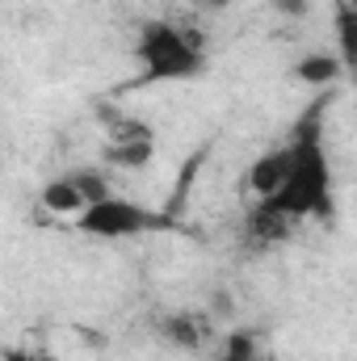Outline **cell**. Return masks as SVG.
I'll return each mask as SVG.
<instances>
[{
    "instance_id": "6da1fadb",
    "label": "cell",
    "mask_w": 357,
    "mask_h": 361,
    "mask_svg": "<svg viewBox=\"0 0 357 361\" xmlns=\"http://www.w3.org/2000/svg\"><path fill=\"white\" fill-rule=\"evenodd\" d=\"M286 147H290V173L282 180V189L265 202L290 223L294 219H328L332 214V173H328L320 122L307 118Z\"/></svg>"
},
{
    "instance_id": "5bb4252c",
    "label": "cell",
    "mask_w": 357,
    "mask_h": 361,
    "mask_svg": "<svg viewBox=\"0 0 357 361\" xmlns=\"http://www.w3.org/2000/svg\"><path fill=\"white\" fill-rule=\"evenodd\" d=\"M210 311H214V315H231V311H236V298H231L227 290H214V294H210Z\"/></svg>"
},
{
    "instance_id": "ba28073f",
    "label": "cell",
    "mask_w": 357,
    "mask_h": 361,
    "mask_svg": "<svg viewBox=\"0 0 357 361\" xmlns=\"http://www.w3.org/2000/svg\"><path fill=\"white\" fill-rule=\"evenodd\" d=\"M160 336H164L173 349H185V353H198L202 341H206L202 319L189 315V311H173V315H164V319H160Z\"/></svg>"
},
{
    "instance_id": "30bf717a",
    "label": "cell",
    "mask_w": 357,
    "mask_h": 361,
    "mask_svg": "<svg viewBox=\"0 0 357 361\" xmlns=\"http://www.w3.org/2000/svg\"><path fill=\"white\" fill-rule=\"evenodd\" d=\"M219 361H261V341H257V332L236 328V332L223 341V353H219Z\"/></svg>"
},
{
    "instance_id": "4fadbf2b",
    "label": "cell",
    "mask_w": 357,
    "mask_h": 361,
    "mask_svg": "<svg viewBox=\"0 0 357 361\" xmlns=\"http://www.w3.org/2000/svg\"><path fill=\"white\" fill-rule=\"evenodd\" d=\"M0 361H59L55 353H30V349H4Z\"/></svg>"
},
{
    "instance_id": "277c9868",
    "label": "cell",
    "mask_w": 357,
    "mask_h": 361,
    "mask_svg": "<svg viewBox=\"0 0 357 361\" xmlns=\"http://www.w3.org/2000/svg\"><path fill=\"white\" fill-rule=\"evenodd\" d=\"M286 173H290V147H273V152L257 156V160L248 164L244 185H248V193H253L257 202H265V197H273V193L282 189Z\"/></svg>"
},
{
    "instance_id": "9c48e42d",
    "label": "cell",
    "mask_w": 357,
    "mask_h": 361,
    "mask_svg": "<svg viewBox=\"0 0 357 361\" xmlns=\"http://www.w3.org/2000/svg\"><path fill=\"white\" fill-rule=\"evenodd\" d=\"M105 160L122 173H139L156 160V139H122V143H109L105 147Z\"/></svg>"
},
{
    "instance_id": "3957f363",
    "label": "cell",
    "mask_w": 357,
    "mask_h": 361,
    "mask_svg": "<svg viewBox=\"0 0 357 361\" xmlns=\"http://www.w3.org/2000/svg\"><path fill=\"white\" fill-rule=\"evenodd\" d=\"M76 227L85 235H97V240H135V235L160 227V214L139 206V202H131V197H114L109 193V197L92 202V206H85L76 214Z\"/></svg>"
},
{
    "instance_id": "52a82bcc",
    "label": "cell",
    "mask_w": 357,
    "mask_h": 361,
    "mask_svg": "<svg viewBox=\"0 0 357 361\" xmlns=\"http://www.w3.org/2000/svg\"><path fill=\"white\" fill-rule=\"evenodd\" d=\"M341 76H345V63H341L337 55H328V51L303 55V59L294 63V80H303V85H311V89H328V85H337Z\"/></svg>"
},
{
    "instance_id": "8fae6325",
    "label": "cell",
    "mask_w": 357,
    "mask_h": 361,
    "mask_svg": "<svg viewBox=\"0 0 357 361\" xmlns=\"http://www.w3.org/2000/svg\"><path fill=\"white\" fill-rule=\"evenodd\" d=\"M68 180L76 185V193L85 197V206L101 202V197H109V177H105L101 169H76V173H68Z\"/></svg>"
},
{
    "instance_id": "5b68a950",
    "label": "cell",
    "mask_w": 357,
    "mask_h": 361,
    "mask_svg": "<svg viewBox=\"0 0 357 361\" xmlns=\"http://www.w3.org/2000/svg\"><path fill=\"white\" fill-rule=\"evenodd\" d=\"M286 235H290V219L277 214L269 202H257L253 214L244 219V240L257 244V248H269V244H277V240H286Z\"/></svg>"
},
{
    "instance_id": "8992f818",
    "label": "cell",
    "mask_w": 357,
    "mask_h": 361,
    "mask_svg": "<svg viewBox=\"0 0 357 361\" xmlns=\"http://www.w3.org/2000/svg\"><path fill=\"white\" fill-rule=\"evenodd\" d=\"M38 206H42V214H55V219H76L80 210H85V197L76 193V185L68 177H55L42 185V193H38Z\"/></svg>"
},
{
    "instance_id": "9a60e30c",
    "label": "cell",
    "mask_w": 357,
    "mask_h": 361,
    "mask_svg": "<svg viewBox=\"0 0 357 361\" xmlns=\"http://www.w3.org/2000/svg\"><path fill=\"white\" fill-rule=\"evenodd\" d=\"M193 4H198V8H206V13H223L231 0H193Z\"/></svg>"
},
{
    "instance_id": "7a4b0ae2",
    "label": "cell",
    "mask_w": 357,
    "mask_h": 361,
    "mask_svg": "<svg viewBox=\"0 0 357 361\" xmlns=\"http://www.w3.org/2000/svg\"><path fill=\"white\" fill-rule=\"evenodd\" d=\"M135 55L143 63V80H193L206 63V55L181 38V25L173 21H147L139 30Z\"/></svg>"
},
{
    "instance_id": "7c38bea8",
    "label": "cell",
    "mask_w": 357,
    "mask_h": 361,
    "mask_svg": "<svg viewBox=\"0 0 357 361\" xmlns=\"http://www.w3.org/2000/svg\"><path fill=\"white\" fill-rule=\"evenodd\" d=\"M277 13H282V17H294V21H303V17L311 13V0H277Z\"/></svg>"
}]
</instances>
